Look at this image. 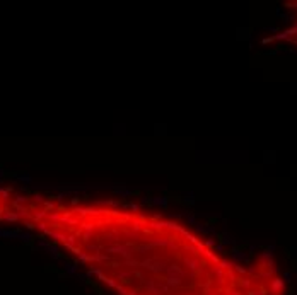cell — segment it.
Segmentation results:
<instances>
[{
	"label": "cell",
	"mask_w": 297,
	"mask_h": 295,
	"mask_svg": "<svg viewBox=\"0 0 297 295\" xmlns=\"http://www.w3.org/2000/svg\"><path fill=\"white\" fill-rule=\"evenodd\" d=\"M150 203H152V205H156V207H162V208H166V207H167V198H166V196H154Z\"/></svg>",
	"instance_id": "obj_1"
},
{
	"label": "cell",
	"mask_w": 297,
	"mask_h": 295,
	"mask_svg": "<svg viewBox=\"0 0 297 295\" xmlns=\"http://www.w3.org/2000/svg\"><path fill=\"white\" fill-rule=\"evenodd\" d=\"M186 220H188V224H190V225H196V224H198V222H196V218H195L193 215H186Z\"/></svg>",
	"instance_id": "obj_2"
},
{
	"label": "cell",
	"mask_w": 297,
	"mask_h": 295,
	"mask_svg": "<svg viewBox=\"0 0 297 295\" xmlns=\"http://www.w3.org/2000/svg\"><path fill=\"white\" fill-rule=\"evenodd\" d=\"M130 208H132V210H135V211H138V210H140V207H138V205H132Z\"/></svg>",
	"instance_id": "obj_3"
}]
</instances>
